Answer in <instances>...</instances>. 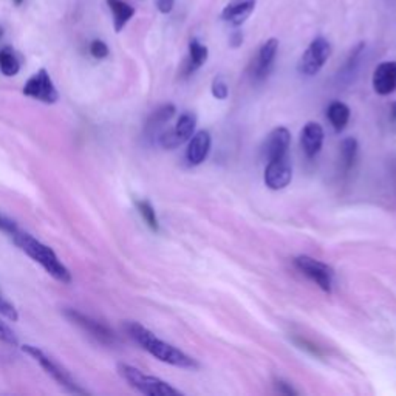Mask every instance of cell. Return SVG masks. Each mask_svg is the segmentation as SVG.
<instances>
[{"label": "cell", "mask_w": 396, "mask_h": 396, "mask_svg": "<svg viewBox=\"0 0 396 396\" xmlns=\"http://www.w3.org/2000/svg\"><path fill=\"white\" fill-rule=\"evenodd\" d=\"M125 331H127V335L137 342L142 350H146L147 353L155 356L158 361L179 368H189V370L198 368V363L194 358L186 355L179 348L167 344V342H165L163 339H160L150 330L142 327L141 323L127 322L125 323Z\"/></svg>", "instance_id": "6da1fadb"}, {"label": "cell", "mask_w": 396, "mask_h": 396, "mask_svg": "<svg viewBox=\"0 0 396 396\" xmlns=\"http://www.w3.org/2000/svg\"><path fill=\"white\" fill-rule=\"evenodd\" d=\"M10 236L16 245L19 246L26 256L31 257L36 264H39L53 278H56L58 282L62 283L71 282V274L68 268L61 262L55 251L50 246L43 245L42 241L34 239L31 234L24 232L19 228H16Z\"/></svg>", "instance_id": "7a4b0ae2"}, {"label": "cell", "mask_w": 396, "mask_h": 396, "mask_svg": "<svg viewBox=\"0 0 396 396\" xmlns=\"http://www.w3.org/2000/svg\"><path fill=\"white\" fill-rule=\"evenodd\" d=\"M118 373L132 389L147 396H182L183 393L177 390L169 382L160 380L157 376L142 373L138 368L127 364H118Z\"/></svg>", "instance_id": "3957f363"}, {"label": "cell", "mask_w": 396, "mask_h": 396, "mask_svg": "<svg viewBox=\"0 0 396 396\" xmlns=\"http://www.w3.org/2000/svg\"><path fill=\"white\" fill-rule=\"evenodd\" d=\"M22 350H24L26 355H30L34 359V361L43 368L45 373L50 375L53 380H55L59 385L66 387L68 392L79 393V395H85L87 393L84 389H80V387L73 381V377L70 376L68 372H66L64 368H62L59 364H56L55 361H53V359L47 353L42 352L41 348L26 344V345L22 347Z\"/></svg>", "instance_id": "277c9868"}, {"label": "cell", "mask_w": 396, "mask_h": 396, "mask_svg": "<svg viewBox=\"0 0 396 396\" xmlns=\"http://www.w3.org/2000/svg\"><path fill=\"white\" fill-rule=\"evenodd\" d=\"M330 55L331 43L325 38L319 36V38L313 39L308 45V48L303 51L299 64H297V70H299V73L303 76L318 75L322 67L325 66Z\"/></svg>", "instance_id": "5b68a950"}, {"label": "cell", "mask_w": 396, "mask_h": 396, "mask_svg": "<svg viewBox=\"0 0 396 396\" xmlns=\"http://www.w3.org/2000/svg\"><path fill=\"white\" fill-rule=\"evenodd\" d=\"M294 266L299 269L302 274L307 276L310 281L316 283L322 291H333V281H335V271L327 264L321 260L313 259L310 256H299L294 259Z\"/></svg>", "instance_id": "8992f818"}, {"label": "cell", "mask_w": 396, "mask_h": 396, "mask_svg": "<svg viewBox=\"0 0 396 396\" xmlns=\"http://www.w3.org/2000/svg\"><path fill=\"white\" fill-rule=\"evenodd\" d=\"M24 95L41 101L45 104H55L59 99V93L53 84V80L48 75V71L41 68L38 73H34L24 85Z\"/></svg>", "instance_id": "52a82bcc"}, {"label": "cell", "mask_w": 396, "mask_h": 396, "mask_svg": "<svg viewBox=\"0 0 396 396\" xmlns=\"http://www.w3.org/2000/svg\"><path fill=\"white\" fill-rule=\"evenodd\" d=\"M195 125H197V116L192 112H184L178 118L174 129L160 133V137H158L160 146L169 149V150L182 146V144H184L186 141L192 138Z\"/></svg>", "instance_id": "ba28073f"}, {"label": "cell", "mask_w": 396, "mask_h": 396, "mask_svg": "<svg viewBox=\"0 0 396 396\" xmlns=\"http://www.w3.org/2000/svg\"><path fill=\"white\" fill-rule=\"evenodd\" d=\"M66 316L71 321L75 322L76 325H79L80 328H84L85 331H88L90 335H92L96 340L101 342V344L105 345H113L116 342V336L113 330H110L107 325H104L103 322L95 321L93 318L87 316V314L80 313L78 310H66Z\"/></svg>", "instance_id": "9c48e42d"}, {"label": "cell", "mask_w": 396, "mask_h": 396, "mask_svg": "<svg viewBox=\"0 0 396 396\" xmlns=\"http://www.w3.org/2000/svg\"><path fill=\"white\" fill-rule=\"evenodd\" d=\"M264 179H265V184L269 189H273V191H281V189H285L293 179V167H291L290 158L283 157L278 160L268 161Z\"/></svg>", "instance_id": "30bf717a"}, {"label": "cell", "mask_w": 396, "mask_h": 396, "mask_svg": "<svg viewBox=\"0 0 396 396\" xmlns=\"http://www.w3.org/2000/svg\"><path fill=\"white\" fill-rule=\"evenodd\" d=\"M291 133L285 127H277L268 135L264 154L268 161L278 160L288 157V149H290Z\"/></svg>", "instance_id": "8fae6325"}, {"label": "cell", "mask_w": 396, "mask_h": 396, "mask_svg": "<svg viewBox=\"0 0 396 396\" xmlns=\"http://www.w3.org/2000/svg\"><path fill=\"white\" fill-rule=\"evenodd\" d=\"M373 88L377 95L387 96L396 90V61H387L375 68Z\"/></svg>", "instance_id": "7c38bea8"}, {"label": "cell", "mask_w": 396, "mask_h": 396, "mask_svg": "<svg viewBox=\"0 0 396 396\" xmlns=\"http://www.w3.org/2000/svg\"><path fill=\"white\" fill-rule=\"evenodd\" d=\"M211 150V135L206 130L197 132L192 135V138L189 140V146L186 150V160L191 166L202 165L203 161L208 158Z\"/></svg>", "instance_id": "4fadbf2b"}, {"label": "cell", "mask_w": 396, "mask_h": 396, "mask_svg": "<svg viewBox=\"0 0 396 396\" xmlns=\"http://www.w3.org/2000/svg\"><path fill=\"white\" fill-rule=\"evenodd\" d=\"M323 144V129L319 123L310 121L301 132V146L308 158L316 157Z\"/></svg>", "instance_id": "5bb4252c"}, {"label": "cell", "mask_w": 396, "mask_h": 396, "mask_svg": "<svg viewBox=\"0 0 396 396\" xmlns=\"http://www.w3.org/2000/svg\"><path fill=\"white\" fill-rule=\"evenodd\" d=\"M277 50H278V41L276 38L268 39L262 47H260L257 61L254 64V76L257 79H265L269 71H271L274 59L277 56Z\"/></svg>", "instance_id": "9a60e30c"}, {"label": "cell", "mask_w": 396, "mask_h": 396, "mask_svg": "<svg viewBox=\"0 0 396 396\" xmlns=\"http://www.w3.org/2000/svg\"><path fill=\"white\" fill-rule=\"evenodd\" d=\"M256 0H239V2L228 4L223 8L222 19L234 26H240L246 22L251 13L254 11Z\"/></svg>", "instance_id": "2e32d148"}, {"label": "cell", "mask_w": 396, "mask_h": 396, "mask_svg": "<svg viewBox=\"0 0 396 396\" xmlns=\"http://www.w3.org/2000/svg\"><path fill=\"white\" fill-rule=\"evenodd\" d=\"M208 56H209V51L206 45L198 42V39H192L189 42V58L186 62V75H192L194 71H197L203 64H206Z\"/></svg>", "instance_id": "e0dca14e"}, {"label": "cell", "mask_w": 396, "mask_h": 396, "mask_svg": "<svg viewBox=\"0 0 396 396\" xmlns=\"http://www.w3.org/2000/svg\"><path fill=\"white\" fill-rule=\"evenodd\" d=\"M107 5L110 6V10L113 13L115 31L120 33L135 16V8L129 4L123 2V0H107Z\"/></svg>", "instance_id": "ac0fdd59"}, {"label": "cell", "mask_w": 396, "mask_h": 396, "mask_svg": "<svg viewBox=\"0 0 396 396\" xmlns=\"http://www.w3.org/2000/svg\"><path fill=\"white\" fill-rule=\"evenodd\" d=\"M174 115H175V105L174 104L161 105L160 109H157L154 113L149 116L147 124H146V132L149 135L158 133L160 129L163 127L166 123H169L170 120L174 118Z\"/></svg>", "instance_id": "d6986e66"}, {"label": "cell", "mask_w": 396, "mask_h": 396, "mask_svg": "<svg viewBox=\"0 0 396 396\" xmlns=\"http://www.w3.org/2000/svg\"><path fill=\"white\" fill-rule=\"evenodd\" d=\"M327 118H328L330 124L333 125V129H335L336 132H342L347 127V124L350 121L348 105L340 101L331 103L327 109Z\"/></svg>", "instance_id": "ffe728a7"}, {"label": "cell", "mask_w": 396, "mask_h": 396, "mask_svg": "<svg viewBox=\"0 0 396 396\" xmlns=\"http://www.w3.org/2000/svg\"><path fill=\"white\" fill-rule=\"evenodd\" d=\"M21 70V61L16 56L11 47H5L0 50V71L5 76H16Z\"/></svg>", "instance_id": "44dd1931"}, {"label": "cell", "mask_w": 396, "mask_h": 396, "mask_svg": "<svg viewBox=\"0 0 396 396\" xmlns=\"http://www.w3.org/2000/svg\"><path fill=\"white\" fill-rule=\"evenodd\" d=\"M358 155V141L355 138H345L340 144V157L342 165L345 170H350L355 165V160Z\"/></svg>", "instance_id": "7402d4cb"}, {"label": "cell", "mask_w": 396, "mask_h": 396, "mask_svg": "<svg viewBox=\"0 0 396 396\" xmlns=\"http://www.w3.org/2000/svg\"><path fill=\"white\" fill-rule=\"evenodd\" d=\"M137 208L141 214V217L144 219V222L147 223V226L154 231H160V223H158V217H157V212L154 209V206L150 204V202L147 200H138L137 203Z\"/></svg>", "instance_id": "603a6c76"}, {"label": "cell", "mask_w": 396, "mask_h": 396, "mask_svg": "<svg viewBox=\"0 0 396 396\" xmlns=\"http://www.w3.org/2000/svg\"><path fill=\"white\" fill-rule=\"evenodd\" d=\"M212 95L214 98H217L220 99V101H224V99L228 98L229 95V88H228V84L224 83V80L222 78H215L214 79V83H212Z\"/></svg>", "instance_id": "cb8c5ba5"}, {"label": "cell", "mask_w": 396, "mask_h": 396, "mask_svg": "<svg viewBox=\"0 0 396 396\" xmlns=\"http://www.w3.org/2000/svg\"><path fill=\"white\" fill-rule=\"evenodd\" d=\"M0 340L5 342V344H10L13 347H16L19 344V340H17L14 331L6 325V323L0 319Z\"/></svg>", "instance_id": "d4e9b609"}, {"label": "cell", "mask_w": 396, "mask_h": 396, "mask_svg": "<svg viewBox=\"0 0 396 396\" xmlns=\"http://www.w3.org/2000/svg\"><path fill=\"white\" fill-rule=\"evenodd\" d=\"M90 53L96 59H104L109 56V47L103 41H93L92 45H90Z\"/></svg>", "instance_id": "484cf974"}, {"label": "cell", "mask_w": 396, "mask_h": 396, "mask_svg": "<svg viewBox=\"0 0 396 396\" xmlns=\"http://www.w3.org/2000/svg\"><path fill=\"white\" fill-rule=\"evenodd\" d=\"M174 5H175V0H157L158 11L163 14H169L170 11H172Z\"/></svg>", "instance_id": "4316f807"}, {"label": "cell", "mask_w": 396, "mask_h": 396, "mask_svg": "<svg viewBox=\"0 0 396 396\" xmlns=\"http://www.w3.org/2000/svg\"><path fill=\"white\" fill-rule=\"evenodd\" d=\"M274 385H276V389L283 395H297V392L293 389V387L288 382H285L283 380H276Z\"/></svg>", "instance_id": "83f0119b"}, {"label": "cell", "mask_w": 396, "mask_h": 396, "mask_svg": "<svg viewBox=\"0 0 396 396\" xmlns=\"http://www.w3.org/2000/svg\"><path fill=\"white\" fill-rule=\"evenodd\" d=\"M16 228H17V226H16V223H14V222H11L10 219L4 217V215L0 214V229L5 231V232H8V234H11Z\"/></svg>", "instance_id": "f1b7e54d"}, {"label": "cell", "mask_w": 396, "mask_h": 396, "mask_svg": "<svg viewBox=\"0 0 396 396\" xmlns=\"http://www.w3.org/2000/svg\"><path fill=\"white\" fill-rule=\"evenodd\" d=\"M229 42H231V45H232L234 48L240 47V45L243 43V34H241V31H234V33L231 34Z\"/></svg>", "instance_id": "f546056e"}, {"label": "cell", "mask_w": 396, "mask_h": 396, "mask_svg": "<svg viewBox=\"0 0 396 396\" xmlns=\"http://www.w3.org/2000/svg\"><path fill=\"white\" fill-rule=\"evenodd\" d=\"M393 118H396V103L393 104Z\"/></svg>", "instance_id": "4dcf8cb0"}, {"label": "cell", "mask_w": 396, "mask_h": 396, "mask_svg": "<svg viewBox=\"0 0 396 396\" xmlns=\"http://www.w3.org/2000/svg\"><path fill=\"white\" fill-rule=\"evenodd\" d=\"M22 2H24V0H14L16 5H22Z\"/></svg>", "instance_id": "1f68e13d"}, {"label": "cell", "mask_w": 396, "mask_h": 396, "mask_svg": "<svg viewBox=\"0 0 396 396\" xmlns=\"http://www.w3.org/2000/svg\"><path fill=\"white\" fill-rule=\"evenodd\" d=\"M2 34H4V30H2V28H0V38H2Z\"/></svg>", "instance_id": "d6a6232c"}]
</instances>
